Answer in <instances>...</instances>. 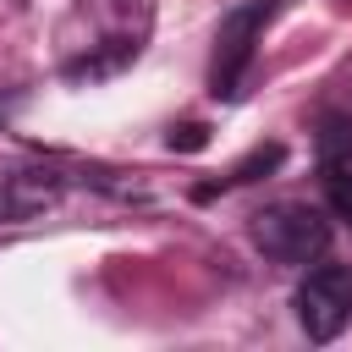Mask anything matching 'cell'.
Returning <instances> with one entry per match:
<instances>
[{
	"label": "cell",
	"mask_w": 352,
	"mask_h": 352,
	"mask_svg": "<svg viewBox=\"0 0 352 352\" xmlns=\"http://www.w3.org/2000/svg\"><path fill=\"white\" fill-rule=\"evenodd\" d=\"M253 242L280 264H308L330 248V220L314 204H270L253 214Z\"/></svg>",
	"instance_id": "obj_1"
},
{
	"label": "cell",
	"mask_w": 352,
	"mask_h": 352,
	"mask_svg": "<svg viewBox=\"0 0 352 352\" xmlns=\"http://www.w3.org/2000/svg\"><path fill=\"white\" fill-rule=\"evenodd\" d=\"M297 319L308 341H336L352 319V270L346 264H319L297 286Z\"/></svg>",
	"instance_id": "obj_2"
},
{
	"label": "cell",
	"mask_w": 352,
	"mask_h": 352,
	"mask_svg": "<svg viewBox=\"0 0 352 352\" xmlns=\"http://www.w3.org/2000/svg\"><path fill=\"white\" fill-rule=\"evenodd\" d=\"M270 0H253V6H242V11H231L226 22H220V33H214V99H236L242 94V77H248V66H253V44H258V28L270 22Z\"/></svg>",
	"instance_id": "obj_3"
},
{
	"label": "cell",
	"mask_w": 352,
	"mask_h": 352,
	"mask_svg": "<svg viewBox=\"0 0 352 352\" xmlns=\"http://www.w3.org/2000/svg\"><path fill=\"white\" fill-rule=\"evenodd\" d=\"M66 192L60 170H11L0 176V220H33Z\"/></svg>",
	"instance_id": "obj_4"
},
{
	"label": "cell",
	"mask_w": 352,
	"mask_h": 352,
	"mask_svg": "<svg viewBox=\"0 0 352 352\" xmlns=\"http://www.w3.org/2000/svg\"><path fill=\"white\" fill-rule=\"evenodd\" d=\"M352 160V116H324L319 121V165H346Z\"/></svg>",
	"instance_id": "obj_5"
},
{
	"label": "cell",
	"mask_w": 352,
	"mask_h": 352,
	"mask_svg": "<svg viewBox=\"0 0 352 352\" xmlns=\"http://www.w3.org/2000/svg\"><path fill=\"white\" fill-rule=\"evenodd\" d=\"M324 198H330L336 220H352V160L346 165H324Z\"/></svg>",
	"instance_id": "obj_6"
},
{
	"label": "cell",
	"mask_w": 352,
	"mask_h": 352,
	"mask_svg": "<svg viewBox=\"0 0 352 352\" xmlns=\"http://www.w3.org/2000/svg\"><path fill=\"white\" fill-rule=\"evenodd\" d=\"M280 160H286V148H280V143H264V148H253V154L231 170V182H253V176H264V170H275Z\"/></svg>",
	"instance_id": "obj_7"
},
{
	"label": "cell",
	"mask_w": 352,
	"mask_h": 352,
	"mask_svg": "<svg viewBox=\"0 0 352 352\" xmlns=\"http://www.w3.org/2000/svg\"><path fill=\"white\" fill-rule=\"evenodd\" d=\"M170 148H182V154H198L204 143H209V126H198V121H182V126H170V138H165Z\"/></svg>",
	"instance_id": "obj_8"
}]
</instances>
